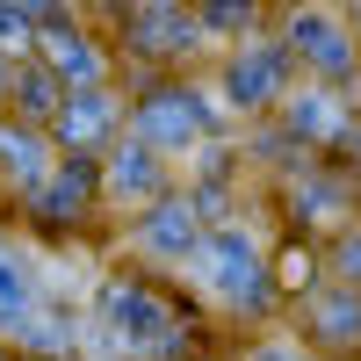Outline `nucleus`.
<instances>
[{"instance_id": "13", "label": "nucleus", "mask_w": 361, "mask_h": 361, "mask_svg": "<svg viewBox=\"0 0 361 361\" xmlns=\"http://www.w3.org/2000/svg\"><path fill=\"white\" fill-rule=\"evenodd\" d=\"M289 123H296V130H311V137H325V130L340 123V109L325 102V94H296V102H289Z\"/></svg>"}, {"instance_id": "16", "label": "nucleus", "mask_w": 361, "mask_h": 361, "mask_svg": "<svg viewBox=\"0 0 361 361\" xmlns=\"http://www.w3.org/2000/svg\"><path fill=\"white\" fill-rule=\"evenodd\" d=\"M282 282L304 289V282H311V253H289V260H282Z\"/></svg>"}, {"instance_id": "11", "label": "nucleus", "mask_w": 361, "mask_h": 361, "mask_svg": "<svg viewBox=\"0 0 361 361\" xmlns=\"http://www.w3.org/2000/svg\"><path fill=\"white\" fill-rule=\"evenodd\" d=\"M318 340H333V347L361 340V304H354V296H325V304H318Z\"/></svg>"}, {"instance_id": "14", "label": "nucleus", "mask_w": 361, "mask_h": 361, "mask_svg": "<svg viewBox=\"0 0 361 361\" xmlns=\"http://www.w3.org/2000/svg\"><path fill=\"white\" fill-rule=\"evenodd\" d=\"M22 44H29V8L0 0V51H22Z\"/></svg>"}, {"instance_id": "1", "label": "nucleus", "mask_w": 361, "mask_h": 361, "mask_svg": "<svg viewBox=\"0 0 361 361\" xmlns=\"http://www.w3.org/2000/svg\"><path fill=\"white\" fill-rule=\"evenodd\" d=\"M195 267H202L209 296H224V304H238V311H260L267 304V267L246 246V231H217L209 246H195Z\"/></svg>"}, {"instance_id": "12", "label": "nucleus", "mask_w": 361, "mask_h": 361, "mask_svg": "<svg viewBox=\"0 0 361 361\" xmlns=\"http://www.w3.org/2000/svg\"><path fill=\"white\" fill-rule=\"evenodd\" d=\"M51 66H58V73H73V80H94V73H102V58L87 51L73 29H58V37H51Z\"/></svg>"}, {"instance_id": "3", "label": "nucleus", "mask_w": 361, "mask_h": 361, "mask_svg": "<svg viewBox=\"0 0 361 361\" xmlns=\"http://www.w3.org/2000/svg\"><path fill=\"white\" fill-rule=\"evenodd\" d=\"M137 238H145L159 260H188V253L202 246V238H195V217H188V202H159L152 217L137 224Z\"/></svg>"}, {"instance_id": "19", "label": "nucleus", "mask_w": 361, "mask_h": 361, "mask_svg": "<svg viewBox=\"0 0 361 361\" xmlns=\"http://www.w3.org/2000/svg\"><path fill=\"white\" fill-rule=\"evenodd\" d=\"M29 8H37V15H51V8H58V0H29Z\"/></svg>"}, {"instance_id": "8", "label": "nucleus", "mask_w": 361, "mask_h": 361, "mask_svg": "<svg viewBox=\"0 0 361 361\" xmlns=\"http://www.w3.org/2000/svg\"><path fill=\"white\" fill-rule=\"evenodd\" d=\"M0 166L15 173V188H44V173H51L44 145L37 137H15V130H0Z\"/></svg>"}, {"instance_id": "6", "label": "nucleus", "mask_w": 361, "mask_h": 361, "mask_svg": "<svg viewBox=\"0 0 361 361\" xmlns=\"http://www.w3.org/2000/svg\"><path fill=\"white\" fill-rule=\"evenodd\" d=\"M80 202H87V166H58V173H44V188H37V209H44L51 224H66Z\"/></svg>"}, {"instance_id": "9", "label": "nucleus", "mask_w": 361, "mask_h": 361, "mask_svg": "<svg viewBox=\"0 0 361 361\" xmlns=\"http://www.w3.org/2000/svg\"><path fill=\"white\" fill-rule=\"evenodd\" d=\"M58 130H66L73 145H94V137L109 130V94H94V87H87V94H73L66 116H58Z\"/></svg>"}, {"instance_id": "17", "label": "nucleus", "mask_w": 361, "mask_h": 361, "mask_svg": "<svg viewBox=\"0 0 361 361\" xmlns=\"http://www.w3.org/2000/svg\"><path fill=\"white\" fill-rule=\"evenodd\" d=\"M340 267H347V275L361 282V238H347V246H340Z\"/></svg>"}, {"instance_id": "10", "label": "nucleus", "mask_w": 361, "mask_h": 361, "mask_svg": "<svg viewBox=\"0 0 361 361\" xmlns=\"http://www.w3.org/2000/svg\"><path fill=\"white\" fill-rule=\"evenodd\" d=\"M152 188H159V159L145 152V145L109 166V195H152Z\"/></svg>"}, {"instance_id": "4", "label": "nucleus", "mask_w": 361, "mask_h": 361, "mask_svg": "<svg viewBox=\"0 0 361 361\" xmlns=\"http://www.w3.org/2000/svg\"><path fill=\"white\" fill-rule=\"evenodd\" d=\"M145 137H152V145H188L195 137L188 94H152V102H145Z\"/></svg>"}, {"instance_id": "5", "label": "nucleus", "mask_w": 361, "mask_h": 361, "mask_svg": "<svg viewBox=\"0 0 361 361\" xmlns=\"http://www.w3.org/2000/svg\"><path fill=\"white\" fill-rule=\"evenodd\" d=\"M296 44H304V58H311V66H325V73H347V66H354L347 37H340L325 15H304V22H296Z\"/></svg>"}, {"instance_id": "15", "label": "nucleus", "mask_w": 361, "mask_h": 361, "mask_svg": "<svg viewBox=\"0 0 361 361\" xmlns=\"http://www.w3.org/2000/svg\"><path fill=\"white\" fill-rule=\"evenodd\" d=\"M22 109H29V116H44V109H58V87H51L44 73H29V80H22Z\"/></svg>"}, {"instance_id": "18", "label": "nucleus", "mask_w": 361, "mask_h": 361, "mask_svg": "<svg viewBox=\"0 0 361 361\" xmlns=\"http://www.w3.org/2000/svg\"><path fill=\"white\" fill-rule=\"evenodd\" d=\"M253 361H304V354H296V347H260Z\"/></svg>"}, {"instance_id": "7", "label": "nucleus", "mask_w": 361, "mask_h": 361, "mask_svg": "<svg viewBox=\"0 0 361 361\" xmlns=\"http://www.w3.org/2000/svg\"><path fill=\"white\" fill-rule=\"evenodd\" d=\"M275 87H282V58H275V51H246V58L231 66V94H238V102H267Z\"/></svg>"}, {"instance_id": "2", "label": "nucleus", "mask_w": 361, "mask_h": 361, "mask_svg": "<svg viewBox=\"0 0 361 361\" xmlns=\"http://www.w3.org/2000/svg\"><path fill=\"white\" fill-rule=\"evenodd\" d=\"M102 333H123V347H173V333H180V325H173V311L159 304V296L152 289H130V282H109L102 289Z\"/></svg>"}]
</instances>
